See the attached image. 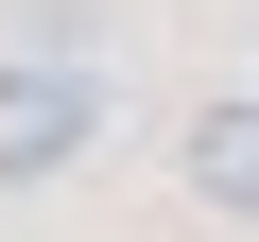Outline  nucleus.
I'll use <instances>...</instances> for the list:
<instances>
[{
  "instance_id": "obj_1",
  "label": "nucleus",
  "mask_w": 259,
  "mask_h": 242,
  "mask_svg": "<svg viewBox=\"0 0 259 242\" xmlns=\"http://www.w3.org/2000/svg\"><path fill=\"white\" fill-rule=\"evenodd\" d=\"M87 139H104V69L52 52V35H35V52H0V190H52Z\"/></svg>"
},
{
  "instance_id": "obj_2",
  "label": "nucleus",
  "mask_w": 259,
  "mask_h": 242,
  "mask_svg": "<svg viewBox=\"0 0 259 242\" xmlns=\"http://www.w3.org/2000/svg\"><path fill=\"white\" fill-rule=\"evenodd\" d=\"M173 173H190V208H225V225H259V87H225V104H190V139H173Z\"/></svg>"
}]
</instances>
